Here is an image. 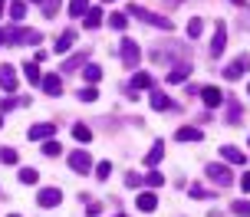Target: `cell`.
<instances>
[{"label": "cell", "instance_id": "1", "mask_svg": "<svg viewBox=\"0 0 250 217\" xmlns=\"http://www.w3.org/2000/svg\"><path fill=\"white\" fill-rule=\"evenodd\" d=\"M128 13H132L135 20H142V23H151V26H158V30H171V17H162V13L148 10V7L132 3V7H128Z\"/></svg>", "mask_w": 250, "mask_h": 217}, {"label": "cell", "instance_id": "2", "mask_svg": "<svg viewBox=\"0 0 250 217\" xmlns=\"http://www.w3.org/2000/svg\"><path fill=\"white\" fill-rule=\"evenodd\" d=\"M40 39H43V33H37V30H7L3 33L7 46H40Z\"/></svg>", "mask_w": 250, "mask_h": 217}, {"label": "cell", "instance_id": "3", "mask_svg": "<svg viewBox=\"0 0 250 217\" xmlns=\"http://www.w3.org/2000/svg\"><path fill=\"white\" fill-rule=\"evenodd\" d=\"M138 59H142V50H138V43L125 37V39H122V63L128 66V69H135Z\"/></svg>", "mask_w": 250, "mask_h": 217}, {"label": "cell", "instance_id": "4", "mask_svg": "<svg viewBox=\"0 0 250 217\" xmlns=\"http://www.w3.org/2000/svg\"><path fill=\"white\" fill-rule=\"evenodd\" d=\"M224 46H227V23L217 20V26H214V39H211V56H221Z\"/></svg>", "mask_w": 250, "mask_h": 217}, {"label": "cell", "instance_id": "5", "mask_svg": "<svg viewBox=\"0 0 250 217\" xmlns=\"http://www.w3.org/2000/svg\"><path fill=\"white\" fill-rule=\"evenodd\" d=\"M69 168H73L76 175H86L89 168H92V158H89V152H86V148H79V152H73V155H69Z\"/></svg>", "mask_w": 250, "mask_h": 217}, {"label": "cell", "instance_id": "6", "mask_svg": "<svg viewBox=\"0 0 250 217\" xmlns=\"http://www.w3.org/2000/svg\"><path fill=\"white\" fill-rule=\"evenodd\" d=\"M244 73H250V56H247V53H240L237 59L227 66V69H224V79H237V76H244Z\"/></svg>", "mask_w": 250, "mask_h": 217}, {"label": "cell", "instance_id": "7", "mask_svg": "<svg viewBox=\"0 0 250 217\" xmlns=\"http://www.w3.org/2000/svg\"><path fill=\"white\" fill-rule=\"evenodd\" d=\"M208 178L214 181V184H221V188H227L230 181H234V175L227 171L224 165H208Z\"/></svg>", "mask_w": 250, "mask_h": 217}, {"label": "cell", "instance_id": "8", "mask_svg": "<svg viewBox=\"0 0 250 217\" xmlns=\"http://www.w3.org/2000/svg\"><path fill=\"white\" fill-rule=\"evenodd\" d=\"M201 99H204V105H208V109H217V105L224 102V92L214 89V86H201Z\"/></svg>", "mask_w": 250, "mask_h": 217}, {"label": "cell", "instance_id": "9", "mask_svg": "<svg viewBox=\"0 0 250 217\" xmlns=\"http://www.w3.org/2000/svg\"><path fill=\"white\" fill-rule=\"evenodd\" d=\"M53 135H56V125H53V122H40V125L30 128V138L33 141H46V138H53Z\"/></svg>", "mask_w": 250, "mask_h": 217}, {"label": "cell", "instance_id": "10", "mask_svg": "<svg viewBox=\"0 0 250 217\" xmlns=\"http://www.w3.org/2000/svg\"><path fill=\"white\" fill-rule=\"evenodd\" d=\"M37 201H40V207H56L62 201V194H60V188H43L37 194Z\"/></svg>", "mask_w": 250, "mask_h": 217}, {"label": "cell", "instance_id": "11", "mask_svg": "<svg viewBox=\"0 0 250 217\" xmlns=\"http://www.w3.org/2000/svg\"><path fill=\"white\" fill-rule=\"evenodd\" d=\"M148 86H151V76H148V73H138V76L128 82V92H125V96H128V99H135L138 89H148Z\"/></svg>", "mask_w": 250, "mask_h": 217}, {"label": "cell", "instance_id": "12", "mask_svg": "<svg viewBox=\"0 0 250 217\" xmlns=\"http://www.w3.org/2000/svg\"><path fill=\"white\" fill-rule=\"evenodd\" d=\"M221 158L230 161V165H247V155L240 152V148H234V145H224V148H221Z\"/></svg>", "mask_w": 250, "mask_h": 217}, {"label": "cell", "instance_id": "13", "mask_svg": "<svg viewBox=\"0 0 250 217\" xmlns=\"http://www.w3.org/2000/svg\"><path fill=\"white\" fill-rule=\"evenodd\" d=\"M40 82H43V92H46V96H60V92H62V79L56 76V73H50V76H43Z\"/></svg>", "mask_w": 250, "mask_h": 217}, {"label": "cell", "instance_id": "14", "mask_svg": "<svg viewBox=\"0 0 250 217\" xmlns=\"http://www.w3.org/2000/svg\"><path fill=\"white\" fill-rule=\"evenodd\" d=\"M0 86H3L7 92L17 89V73H13V66H7V63L0 66Z\"/></svg>", "mask_w": 250, "mask_h": 217}, {"label": "cell", "instance_id": "15", "mask_svg": "<svg viewBox=\"0 0 250 217\" xmlns=\"http://www.w3.org/2000/svg\"><path fill=\"white\" fill-rule=\"evenodd\" d=\"M73 43H76V30H62L60 37H56V53H66Z\"/></svg>", "mask_w": 250, "mask_h": 217}, {"label": "cell", "instance_id": "16", "mask_svg": "<svg viewBox=\"0 0 250 217\" xmlns=\"http://www.w3.org/2000/svg\"><path fill=\"white\" fill-rule=\"evenodd\" d=\"M135 204H138V211L151 214V211L158 207V197H155V194H138V197H135Z\"/></svg>", "mask_w": 250, "mask_h": 217}, {"label": "cell", "instance_id": "17", "mask_svg": "<svg viewBox=\"0 0 250 217\" xmlns=\"http://www.w3.org/2000/svg\"><path fill=\"white\" fill-rule=\"evenodd\" d=\"M162 155H165V141H155V145H151V152L145 155V165H148V168H155L158 161H162Z\"/></svg>", "mask_w": 250, "mask_h": 217}, {"label": "cell", "instance_id": "18", "mask_svg": "<svg viewBox=\"0 0 250 217\" xmlns=\"http://www.w3.org/2000/svg\"><path fill=\"white\" fill-rule=\"evenodd\" d=\"M178 141H201V128H191V125H185V128H178V135H175Z\"/></svg>", "mask_w": 250, "mask_h": 217}, {"label": "cell", "instance_id": "19", "mask_svg": "<svg viewBox=\"0 0 250 217\" xmlns=\"http://www.w3.org/2000/svg\"><path fill=\"white\" fill-rule=\"evenodd\" d=\"M151 109H158V112H165V109H171V99L165 96V92H151Z\"/></svg>", "mask_w": 250, "mask_h": 217}, {"label": "cell", "instance_id": "20", "mask_svg": "<svg viewBox=\"0 0 250 217\" xmlns=\"http://www.w3.org/2000/svg\"><path fill=\"white\" fill-rule=\"evenodd\" d=\"M89 0H69V17H86Z\"/></svg>", "mask_w": 250, "mask_h": 217}, {"label": "cell", "instance_id": "21", "mask_svg": "<svg viewBox=\"0 0 250 217\" xmlns=\"http://www.w3.org/2000/svg\"><path fill=\"white\" fill-rule=\"evenodd\" d=\"M10 17L17 20V23L23 20V17H26V0H13V3H10Z\"/></svg>", "mask_w": 250, "mask_h": 217}, {"label": "cell", "instance_id": "22", "mask_svg": "<svg viewBox=\"0 0 250 217\" xmlns=\"http://www.w3.org/2000/svg\"><path fill=\"white\" fill-rule=\"evenodd\" d=\"M73 138L86 145V141H92V132H89V128L83 125V122H79V125H73Z\"/></svg>", "mask_w": 250, "mask_h": 217}, {"label": "cell", "instance_id": "23", "mask_svg": "<svg viewBox=\"0 0 250 217\" xmlns=\"http://www.w3.org/2000/svg\"><path fill=\"white\" fill-rule=\"evenodd\" d=\"M99 23H102V10H99V7H92V10H86V26H89V30H96Z\"/></svg>", "mask_w": 250, "mask_h": 217}, {"label": "cell", "instance_id": "24", "mask_svg": "<svg viewBox=\"0 0 250 217\" xmlns=\"http://www.w3.org/2000/svg\"><path fill=\"white\" fill-rule=\"evenodd\" d=\"M201 30H204V20H201V17H191V20H188V37L191 39L201 37Z\"/></svg>", "mask_w": 250, "mask_h": 217}, {"label": "cell", "instance_id": "25", "mask_svg": "<svg viewBox=\"0 0 250 217\" xmlns=\"http://www.w3.org/2000/svg\"><path fill=\"white\" fill-rule=\"evenodd\" d=\"M23 73H26V79H30V82H40V63H23Z\"/></svg>", "mask_w": 250, "mask_h": 217}, {"label": "cell", "instance_id": "26", "mask_svg": "<svg viewBox=\"0 0 250 217\" xmlns=\"http://www.w3.org/2000/svg\"><path fill=\"white\" fill-rule=\"evenodd\" d=\"M20 181H23V184H37V181H40L37 168H20Z\"/></svg>", "mask_w": 250, "mask_h": 217}, {"label": "cell", "instance_id": "27", "mask_svg": "<svg viewBox=\"0 0 250 217\" xmlns=\"http://www.w3.org/2000/svg\"><path fill=\"white\" fill-rule=\"evenodd\" d=\"M60 152H62L60 141H56V138H46V145H43V155H46V158H56Z\"/></svg>", "mask_w": 250, "mask_h": 217}, {"label": "cell", "instance_id": "28", "mask_svg": "<svg viewBox=\"0 0 250 217\" xmlns=\"http://www.w3.org/2000/svg\"><path fill=\"white\" fill-rule=\"evenodd\" d=\"M56 13H60V0H43V17H56Z\"/></svg>", "mask_w": 250, "mask_h": 217}, {"label": "cell", "instance_id": "29", "mask_svg": "<svg viewBox=\"0 0 250 217\" xmlns=\"http://www.w3.org/2000/svg\"><path fill=\"white\" fill-rule=\"evenodd\" d=\"M230 211H234L237 217H250V201H234V204H230Z\"/></svg>", "mask_w": 250, "mask_h": 217}, {"label": "cell", "instance_id": "30", "mask_svg": "<svg viewBox=\"0 0 250 217\" xmlns=\"http://www.w3.org/2000/svg\"><path fill=\"white\" fill-rule=\"evenodd\" d=\"M145 184H148V188H162V184H165V175H162V171H148Z\"/></svg>", "mask_w": 250, "mask_h": 217}, {"label": "cell", "instance_id": "31", "mask_svg": "<svg viewBox=\"0 0 250 217\" xmlns=\"http://www.w3.org/2000/svg\"><path fill=\"white\" fill-rule=\"evenodd\" d=\"M188 73H191V63H185V66H178V69H171V76H168V79H171V82H181Z\"/></svg>", "mask_w": 250, "mask_h": 217}, {"label": "cell", "instance_id": "32", "mask_svg": "<svg viewBox=\"0 0 250 217\" xmlns=\"http://www.w3.org/2000/svg\"><path fill=\"white\" fill-rule=\"evenodd\" d=\"M79 63H86V53H76V56H69V63L62 66L66 73H73V69H79Z\"/></svg>", "mask_w": 250, "mask_h": 217}, {"label": "cell", "instance_id": "33", "mask_svg": "<svg viewBox=\"0 0 250 217\" xmlns=\"http://www.w3.org/2000/svg\"><path fill=\"white\" fill-rule=\"evenodd\" d=\"M17 158H20V155L13 152V148H0V161H3V165H17Z\"/></svg>", "mask_w": 250, "mask_h": 217}, {"label": "cell", "instance_id": "34", "mask_svg": "<svg viewBox=\"0 0 250 217\" xmlns=\"http://www.w3.org/2000/svg\"><path fill=\"white\" fill-rule=\"evenodd\" d=\"M109 175H112V161H99V165H96V178H109Z\"/></svg>", "mask_w": 250, "mask_h": 217}, {"label": "cell", "instance_id": "35", "mask_svg": "<svg viewBox=\"0 0 250 217\" xmlns=\"http://www.w3.org/2000/svg\"><path fill=\"white\" fill-rule=\"evenodd\" d=\"M191 197H194V201H208L211 191H208V188H201V184H191Z\"/></svg>", "mask_w": 250, "mask_h": 217}, {"label": "cell", "instance_id": "36", "mask_svg": "<svg viewBox=\"0 0 250 217\" xmlns=\"http://www.w3.org/2000/svg\"><path fill=\"white\" fill-rule=\"evenodd\" d=\"M86 79H89V82H99V79H102V69L96 63H89L86 66Z\"/></svg>", "mask_w": 250, "mask_h": 217}, {"label": "cell", "instance_id": "37", "mask_svg": "<svg viewBox=\"0 0 250 217\" xmlns=\"http://www.w3.org/2000/svg\"><path fill=\"white\" fill-rule=\"evenodd\" d=\"M79 99H83V102H96V99H99V89H92V86H86V89L79 92Z\"/></svg>", "mask_w": 250, "mask_h": 217}, {"label": "cell", "instance_id": "38", "mask_svg": "<svg viewBox=\"0 0 250 217\" xmlns=\"http://www.w3.org/2000/svg\"><path fill=\"white\" fill-rule=\"evenodd\" d=\"M109 23H112L115 30H125V23H128V17H125V13H112V17H109Z\"/></svg>", "mask_w": 250, "mask_h": 217}, {"label": "cell", "instance_id": "39", "mask_svg": "<svg viewBox=\"0 0 250 217\" xmlns=\"http://www.w3.org/2000/svg\"><path fill=\"white\" fill-rule=\"evenodd\" d=\"M227 122H230V125H237V122H240V105L237 102H230V115H227Z\"/></svg>", "mask_w": 250, "mask_h": 217}, {"label": "cell", "instance_id": "40", "mask_svg": "<svg viewBox=\"0 0 250 217\" xmlns=\"http://www.w3.org/2000/svg\"><path fill=\"white\" fill-rule=\"evenodd\" d=\"M13 105H17V99H10V96H3V99H0V112H10Z\"/></svg>", "mask_w": 250, "mask_h": 217}, {"label": "cell", "instance_id": "41", "mask_svg": "<svg viewBox=\"0 0 250 217\" xmlns=\"http://www.w3.org/2000/svg\"><path fill=\"white\" fill-rule=\"evenodd\" d=\"M125 184H128V188H135V184H138V175H135V171H128V175H125Z\"/></svg>", "mask_w": 250, "mask_h": 217}, {"label": "cell", "instance_id": "42", "mask_svg": "<svg viewBox=\"0 0 250 217\" xmlns=\"http://www.w3.org/2000/svg\"><path fill=\"white\" fill-rule=\"evenodd\" d=\"M240 184H244V191H250V171L244 175V181H240Z\"/></svg>", "mask_w": 250, "mask_h": 217}, {"label": "cell", "instance_id": "43", "mask_svg": "<svg viewBox=\"0 0 250 217\" xmlns=\"http://www.w3.org/2000/svg\"><path fill=\"white\" fill-rule=\"evenodd\" d=\"M0 46H3V30H0Z\"/></svg>", "mask_w": 250, "mask_h": 217}, {"label": "cell", "instance_id": "44", "mask_svg": "<svg viewBox=\"0 0 250 217\" xmlns=\"http://www.w3.org/2000/svg\"><path fill=\"white\" fill-rule=\"evenodd\" d=\"M0 17H3V0H0Z\"/></svg>", "mask_w": 250, "mask_h": 217}, {"label": "cell", "instance_id": "45", "mask_svg": "<svg viewBox=\"0 0 250 217\" xmlns=\"http://www.w3.org/2000/svg\"><path fill=\"white\" fill-rule=\"evenodd\" d=\"M0 125H3V115H0Z\"/></svg>", "mask_w": 250, "mask_h": 217}, {"label": "cell", "instance_id": "46", "mask_svg": "<svg viewBox=\"0 0 250 217\" xmlns=\"http://www.w3.org/2000/svg\"><path fill=\"white\" fill-rule=\"evenodd\" d=\"M234 3H244V0H234Z\"/></svg>", "mask_w": 250, "mask_h": 217}, {"label": "cell", "instance_id": "47", "mask_svg": "<svg viewBox=\"0 0 250 217\" xmlns=\"http://www.w3.org/2000/svg\"><path fill=\"white\" fill-rule=\"evenodd\" d=\"M115 217H125V214H115Z\"/></svg>", "mask_w": 250, "mask_h": 217}, {"label": "cell", "instance_id": "48", "mask_svg": "<svg viewBox=\"0 0 250 217\" xmlns=\"http://www.w3.org/2000/svg\"><path fill=\"white\" fill-rule=\"evenodd\" d=\"M102 3H109V0H102Z\"/></svg>", "mask_w": 250, "mask_h": 217}, {"label": "cell", "instance_id": "49", "mask_svg": "<svg viewBox=\"0 0 250 217\" xmlns=\"http://www.w3.org/2000/svg\"><path fill=\"white\" fill-rule=\"evenodd\" d=\"M10 217H17V214H10Z\"/></svg>", "mask_w": 250, "mask_h": 217}, {"label": "cell", "instance_id": "50", "mask_svg": "<svg viewBox=\"0 0 250 217\" xmlns=\"http://www.w3.org/2000/svg\"><path fill=\"white\" fill-rule=\"evenodd\" d=\"M247 92H250V86H247Z\"/></svg>", "mask_w": 250, "mask_h": 217}, {"label": "cell", "instance_id": "51", "mask_svg": "<svg viewBox=\"0 0 250 217\" xmlns=\"http://www.w3.org/2000/svg\"><path fill=\"white\" fill-rule=\"evenodd\" d=\"M247 141H250V138H247Z\"/></svg>", "mask_w": 250, "mask_h": 217}]
</instances>
